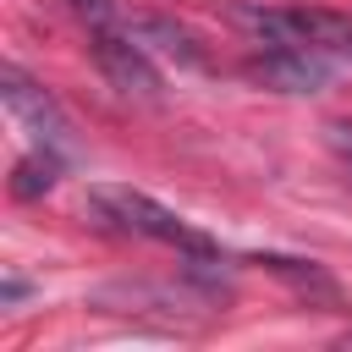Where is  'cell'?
Listing matches in <instances>:
<instances>
[{
  "label": "cell",
  "mask_w": 352,
  "mask_h": 352,
  "mask_svg": "<svg viewBox=\"0 0 352 352\" xmlns=\"http://www.w3.org/2000/svg\"><path fill=\"white\" fill-rule=\"evenodd\" d=\"M324 132H330V148H336V154H346V160H352V121H330V126H324Z\"/></svg>",
  "instance_id": "11"
},
{
  "label": "cell",
  "mask_w": 352,
  "mask_h": 352,
  "mask_svg": "<svg viewBox=\"0 0 352 352\" xmlns=\"http://www.w3.org/2000/svg\"><path fill=\"white\" fill-rule=\"evenodd\" d=\"M88 214L104 231H126V236H148V242H170L182 253H214V242L204 231H192L187 220H176L160 198L138 192V187H88Z\"/></svg>",
  "instance_id": "1"
},
{
  "label": "cell",
  "mask_w": 352,
  "mask_h": 352,
  "mask_svg": "<svg viewBox=\"0 0 352 352\" xmlns=\"http://www.w3.org/2000/svg\"><path fill=\"white\" fill-rule=\"evenodd\" d=\"M258 264H270L280 280H292L297 292H308V297H324V302H341V292H336V280L319 270V264H302V258H258Z\"/></svg>",
  "instance_id": "9"
},
{
  "label": "cell",
  "mask_w": 352,
  "mask_h": 352,
  "mask_svg": "<svg viewBox=\"0 0 352 352\" xmlns=\"http://www.w3.org/2000/svg\"><path fill=\"white\" fill-rule=\"evenodd\" d=\"M242 72L275 94H319L330 82V66L319 60V50H264V55H248Z\"/></svg>",
  "instance_id": "3"
},
{
  "label": "cell",
  "mask_w": 352,
  "mask_h": 352,
  "mask_svg": "<svg viewBox=\"0 0 352 352\" xmlns=\"http://www.w3.org/2000/svg\"><path fill=\"white\" fill-rule=\"evenodd\" d=\"M0 99H6V110H11L33 138H44V143H66V116H60V104H55L22 66H0Z\"/></svg>",
  "instance_id": "4"
},
{
  "label": "cell",
  "mask_w": 352,
  "mask_h": 352,
  "mask_svg": "<svg viewBox=\"0 0 352 352\" xmlns=\"http://www.w3.org/2000/svg\"><path fill=\"white\" fill-rule=\"evenodd\" d=\"M88 50H94V66L104 72V82L116 88V94H126V99H160V72H154V60H148V50L138 44V38H126V33H116V28H99L94 38H88Z\"/></svg>",
  "instance_id": "2"
},
{
  "label": "cell",
  "mask_w": 352,
  "mask_h": 352,
  "mask_svg": "<svg viewBox=\"0 0 352 352\" xmlns=\"http://www.w3.org/2000/svg\"><path fill=\"white\" fill-rule=\"evenodd\" d=\"M231 22H236V28H248L264 50H308V44H302V33H297V22H292V11H270V6H231Z\"/></svg>",
  "instance_id": "6"
},
{
  "label": "cell",
  "mask_w": 352,
  "mask_h": 352,
  "mask_svg": "<svg viewBox=\"0 0 352 352\" xmlns=\"http://www.w3.org/2000/svg\"><path fill=\"white\" fill-rule=\"evenodd\" d=\"M132 33H138L143 44H154L160 55L182 60V66H204V50H198V38H192L182 22H170V16H154V11H143V16H132Z\"/></svg>",
  "instance_id": "7"
},
{
  "label": "cell",
  "mask_w": 352,
  "mask_h": 352,
  "mask_svg": "<svg viewBox=\"0 0 352 352\" xmlns=\"http://www.w3.org/2000/svg\"><path fill=\"white\" fill-rule=\"evenodd\" d=\"M55 182H60V160H55V154H28V160H16V170H11V198L33 204V198H44Z\"/></svg>",
  "instance_id": "8"
},
{
  "label": "cell",
  "mask_w": 352,
  "mask_h": 352,
  "mask_svg": "<svg viewBox=\"0 0 352 352\" xmlns=\"http://www.w3.org/2000/svg\"><path fill=\"white\" fill-rule=\"evenodd\" d=\"M302 44L319 50V55H352V16L330 11V6H286Z\"/></svg>",
  "instance_id": "5"
},
{
  "label": "cell",
  "mask_w": 352,
  "mask_h": 352,
  "mask_svg": "<svg viewBox=\"0 0 352 352\" xmlns=\"http://www.w3.org/2000/svg\"><path fill=\"white\" fill-rule=\"evenodd\" d=\"M66 11L88 28V33H99V28H116V0H66Z\"/></svg>",
  "instance_id": "10"
}]
</instances>
